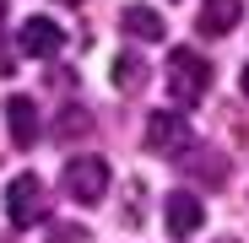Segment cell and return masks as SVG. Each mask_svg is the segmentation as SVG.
I'll list each match as a JSON object with an SVG mask.
<instances>
[{"label": "cell", "instance_id": "6da1fadb", "mask_svg": "<svg viewBox=\"0 0 249 243\" xmlns=\"http://www.w3.org/2000/svg\"><path fill=\"white\" fill-rule=\"evenodd\" d=\"M206 87H212V65H206L195 49H168V97L179 103V108H195L200 97H206Z\"/></svg>", "mask_w": 249, "mask_h": 243}, {"label": "cell", "instance_id": "7a4b0ae2", "mask_svg": "<svg viewBox=\"0 0 249 243\" xmlns=\"http://www.w3.org/2000/svg\"><path fill=\"white\" fill-rule=\"evenodd\" d=\"M6 216H11V227H44L49 222V194H44L38 173H17L6 184Z\"/></svg>", "mask_w": 249, "mask_h": 243}, {"label": "cell", "instance_id": "3957f363", "mask_svg": "<svg viewBox=\"0 0 249 243\" xmlns=\"http://www.w3.org/2000/svg\"><path fill=\"white\" fill-rule=\"evenodd\" d=\"M60 184H65V194L76 200V206H98V200L108 194V162L103 157H71Z\"/></svg>", "mask_w": 249, "mask_h": 243}, {"label": "cell", "instance_id": "277c9868", "mask_svg": "<svg viewBox=\"0 0 249 243\" xmlns=\"http://www.w3.org/2000/svg\"><path fill=\"white\" fill-rule=\"evenodd\" d=\"M146 146L157 151V157H190L195 151V135H190V119L184 113H174V108H157L152 119H146Z\"/></svg>", "mask_w": 249, "mask_h": 243}, {"label": "cell", "instance_id": "5b68a950", "mask_svg": "<svg viewBox=\"0 0 249 243\" xmlns=\"http://www.w3.org/2000/svg\"><path fill=\"white\" fill-rule=\"evenodd\" d=\"M17 44H22V54H27V60H49V54H60L65 32H60V22H54V16H27V22L17 27Z\"/></svg>", "mask_w": 249, "mask_h": 243}, {"label": "cell", "instance_id": "8992f818", "mask_svg": "<svg viewBox=\"0 0 249 243\" xmlns=\"http://www.w3.org/2000/svg\"><path fill=\"white\" fill-rule=\"evenodd\" d=\"M162 222H168V232H174V238H190V232H200V222H206L200 194H190V189H174L168 200H162Z\"/></svg>", "mask_w": 249, "mask_h": 243}, {"label": "cell", "instance_id": "52a82bcc", "mask_svg": "<svg viewBox=\"0 0 249 243\" xmlns=\"http://www.w3.org/2000/svg\"><path fill=\"white\" fill-rule=\"evenodd\" d=\"M6 130H11V146L17 151H27L38 141V103L33 97H22V92L6 97Z\"/></svg>", "mask_w": 249, "mask_h": 243}, {"label": "cell", "instance_id": "ba28073f", "mask_svg": "<svg viewBox=\"0 0 249 243\" xmlns=\"http://www.w3.org/2000/svg\"><path fill=\"white\" fill-rule=\"evenodd\" d=\"M238 16H244V0H200L195 27H200L206 38H228V32L238 27Z\"/></svg>", "mask_w": 249, "mask_h": 243}, {"label": "cell", "instance_id": "9c48e42d", "mask_svg": "<svg viewBox=\"0 0 249 243\" xmlns=\"http://www.w3.org/2000/svg\"><path fill=\"white\" fill-rule=\"evenodd\" d=\"M119 27L130 32V38H141V44H157V38L168 32V27H162V16H157L152 6H124V11H119Z\"/></svg>", "mask_w": 249, "mask_h": 243}, {"label": "cell", "instance_id": "30bf717a", "mask_svg": "<svg viewBox=\"0 0 249 243\" xmlns=\"http://www.w3.org/2000/svg\"><path fill=\"white\" fill-rule=\"evenodd\" d=\"M179 168H184V173H195V178H206V184H222V178H228V162H222L217 151H190Z\"/></svg>", "mask_w": 249, "mask_h": 243}, {"label": "cell", "instance_id": "8fae6325", "mask_svg": "<svg viewBox=\"0 0 249 243\" xmlns=\"http://www.w3.org/2000/svg\"><path fill=\"white\" fill-rule=\"evenodd\" d=\"M54 135H60V141H81V135H92V113L76 108V103H65L60 119H54Z\"/></svg>", "mask_w": 249, "mask_h": 243}, {"label": "cell", "instance_id": "7c38bea8", "mask_svg": "<svg viewBox=\"0 0 249 243\" xmlns=\"http://www.w3.org/2000/svg\"><path fill=\"white\" fill-rule=\"evenodd\" d=\"M141 81H146V65H141L136 54H119V60H114V87H119V92H141Z\"/></svg>", "mask_w": 249, "mask_h": 243}, {"label": "cell", "instance_id": "4fadbf2b", "mask_svg": "<svg viewBox=\"0 0 249 243\" xmlns=\"http://www.w3.org/2000/svg\"><path fill=\"white\" fill-rule=\"evenodd\" d=\"M49 238H54V243H87V227H71V222H60Z\"/></svg>", "mask_w": 249, "mask_h": 243}, {"label": "cell", "instance_id": "5bb4252c", "mask_svg": "<svg viewBox=\"0 0 249 243\" xmlns=\"http://www.w3.org/2000/svg\"><path fill=\"white\" fill-rule=\"evenodd\" d=\"M238 87H244V97H249V65H244V76H238Z\"/></svg>", "mask_w": 249, "mask_h": 243}, {"label": "cell", "instance_id": "9a60e30c", "mask_svg": "<svg viewBox=\"0 0 249 243\" xmlns=\"http://www.w3.org/2000/svg\"><path fill=\"white\" fill-rule=\"evenodd\" d=\"M65 6H76V0H65Z\"/></svg>", "mask_w": 249, "mask_h": 243}]
</instances>
